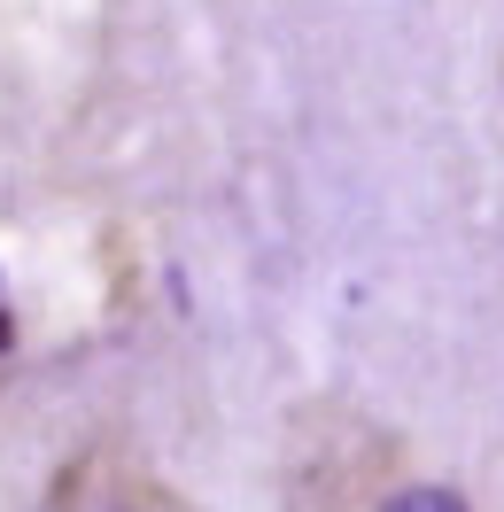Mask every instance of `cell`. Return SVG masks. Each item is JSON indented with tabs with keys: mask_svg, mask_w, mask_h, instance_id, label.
<instances>
[{
	"mask_svg": "<svg viewBox=\"0 0 504 512\" xmlns=\"http://www.w3.org/2000/svg\"><path fill=\"white\" fill-rule=\"evenodd\" d=\"M39 512H187V505L156 474L125 466L117 450H86V458H70L63 474L47 481Z\"/></svg>",
	"mask_w": 504,
	"mask_h": 512,
	"instance_id": "1",
	"label": "cell"
},
{
	"mask_svg": "<svg viewBox=\"0 0 504 512\" xmlns=\"http://www.w3.org/2000/svg\"><path fill=\"white\" fill-rule=\"evenodd\" d=\"M8 342H16V319H8V311H0V350H8Z\"/></svg>",
	"mask_w": 504,
	"mask_h": 512,
	"instance_id": "3",
	"label": "cell"
},
{
	"mask_svg": "<svg viewBox=\"0 0 504 512\" xmlns=\"http://www.w3.org/2000/svg\"><path fill=\"white\" fill-rule=\"evenodd\" d=\"M373 512H473L458 489H442V481H419V489H396V497H380Z\"/></svg>",
	"mask_w": 504,
	"mask_h": 512,
	"instance_id": "2",
	"label": "cell"
}]
</instances>
